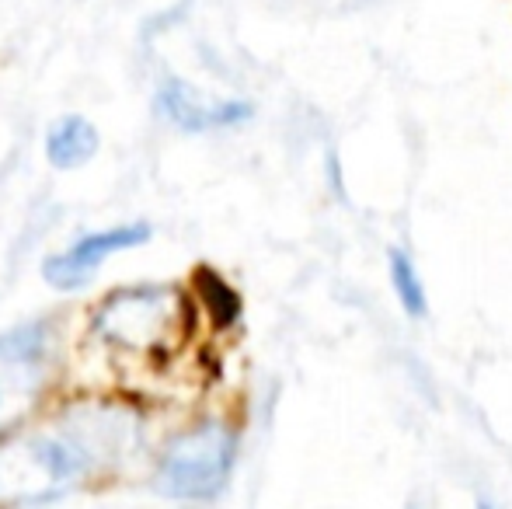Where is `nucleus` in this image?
I'll list each match as a JSON object with an SVG mask.
<instances>
[{
  "mask_svg": "<svg viewBox=\"0 0 512 509\" xmlns=\"http://www.w3.org/2000/svg\"><path fill=\"white\" fill-rule=\"evenodd\" d=\"M154 109L161 112L175 129L182 133H216V129H234L248 123L255 116L251 102H237V98H209L196 91L182 77H168L157 88Z\"/></svg>",
  "mask_w": 512,
  "mask_h": 509,
  "instance_id": "nucleus-6",
  "label": "nucleus"
},
{
  "mask_svg": "<svg viewBox=\"0 0 512 509\" xmlns=\"http://www.w3.org/2000/svg\"><path fill=\"white\" fill-rule=\"evenodd\" d=\"M196 286H199V300H203V307L216 318V325H234L237 314H241V297L209 269L196 272Z\"/></svg>",
  "mask_w": 512,
  "mask_h": 509,
  "instance_id": "nucleus-8",
  "label": "nucleus"
},
{
  "mask_svg": "<svg viewBox=\"0 0 512 509\" xmlns=\"http://www.w3.org/2000/svg\"><path fill=\"white\" fill-rule=\"evenodd\" d=\"M150 234L154 231L143 220H129V224L81 234V238H74L67 248H60V252L42 262V279H46V286H53L60 293H77L98 276V269H102L108 258L147 245Z\"/></svg>",
  "mask_w": 512,
  "mask_h": 509,
  "instance_id": "nucleus-5",
  "label": "nucleus"
},
{
  "mask_svg": "<svg viewBox=\"0 0 512 509\" xmlns=\"http://www.w3.org/2000/svg\"><path fill=\"white\" fill-rule=\"evenodd\" d=\"M237 461V433L227 422H199L178 433L157 461L154 485L161 496L209 503L230 482Z\"/></svg>",
  "mask_w": 512,
  "mask_h": 509,
  "instance_id": "nucleus-3",
  "label": "nucleus"
},
{
  "mask_svg": "<svg viewBox=\"0 0 512 509\" xmlns=\"http://www.w3.org/2000/svg\"><path fill=\"white\" fill-rule=\"evenodd\" d=\"M98 339L136 356H168L189 335V300L175 286H122L98 304Z\"/></svg>",
  "mask_w": 512,
  "mask_h": 509,
  "instance_id": "nucleus-2",
  "label": "nucleus"
},
{
  "mask_svg": "<svg viewBox=\"0 0 512 509\" xmlns=\"http://www.w3.org/2000/svg\"><path fill=\"white\" fill-rule=\"evenodd\" d=\"M53 321L35 318L0 335V440L11 436L56 377Z\"/></svg>",
  "mask_w": 512,
  "mask_h": 509,
  "instance_id": "nucleus-4",
  "label": "nucleus"
},
{
  "mask_svg": "<svg viewBox=\"0 0 512 509\" xmlns=\"http://www.w3.org/2000/svg\"><path fill=\"white\" fill-rule=\"evenodd\" d=\"M408 509H415V506H408Z\"/></svg>",
  "mask_w": 512,
  "mask_h": 509,
  "instance_id": "nucleus-10",
  "label": "nucleus"
},
{
  "mask_svg": "<svg viewBox=\"0 0 512 509\" xmlns=\"http://www.w3.org/2000/svg\"><path fill=\"white\" fill-rule=\"evenodd\" d=\"M391 279H394V290H398L401 304H405L408 314H425V290L418 283V272L411 265V258L405 252H391Z\"/></svg>",
  "mask_w": 512,
  "mask_h": 509,
  "instance_id": "nucleus-9",
  "label": "nucleus"
},
{
  "mask_svg": "<svg viewBox=\"0 0 512 509\" xmlns=\"http://www.w3.org/2000/svg\"><path fill=\"white\" fill-rule=\"evenodd\" d=\"M133 436V419L108 405H77L39 429L0 443V506H42L74 492L112 464Z\"/></svg>",
  "mask_w": 512,
  "mask_h": 509,
  "instance_id": "nucleus-1",
  "label": "nucleus"
},
{
  "mask_svg": "<svg viewBox=\"0 0 512 509\" xmlns=\"http://www.w3.org/2000/svg\"><path fill=\"white\" fill-rule=\"evenodd\" d=\"M98 147H102L98 126L88 116H77V112L60 116L46 129V161L56 171L81 168V164H88L98 154Z\"/></svg>",
  "mask_w": 512,
  "mask_h": 509,
  "instance_id": "nucleus-7",
  "label": "nucleus"
}]
</instances>
